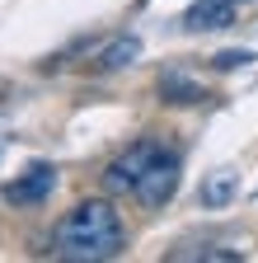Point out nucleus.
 <instances>
[{
  "instance_id": "f257e3e1",
  "label": "nucleus",
  "mask_w": 258,
  "mask_h": 263,
  "mask_svg": "<svg viewBox=\"0 0 258 263\" xmlns=\"http://www.w3.org/2000/svg\"><path fill=\"white\" fill-rule=\"evenodd\" d=\"M56 258L71 263H99V258H117L122 254V221L108 202H80L66 221L56 226Z\"/></svg>"
},
{
  "instance_id": "f03ea898",
  "label": "nucleus",
  "mask_w": 258,
  "mask_h": 263,
  "mask_svg": "<svg viewBox=\"0 0 258 263\" xmlns=\"http://www.w3.org/2000/svg\"><path fill=\"white\" fill-rule=\"evenodd\" d=\"M174 188H178V160L169 155V151H160L155 160H150V170L136 179V202L141 207H165L169 197H174Z\"/></svg>"
},
{
  "instance_id": "7ed1b4c3",
  "label": "nucleus",
  "mask_w": 258,
  "mask_h": 263,
  "mask_svg": "<svg viewBox=\"0 0 258 263\" xmlns=\"http://www.w3.org/2000/svg\"><path fill=\"white\" fill-rule=\"evenodd\" d=\"M160 151H165V146H155V141H136L127 155H117V160L108 164V174H104V179H108V188H113V193H132V188H136V179L150 170V160H155Z\"/></svg>"
},
{
  "instance_id": "20e7f679",
  "label": "nucleus",
  "mask_w": 258,
  "mask_h": 263,
  "mask_svg": "<svg viewBox=\"0 0 258 263\" xmlns=\"http://www.w3.org/2000/svg\"><path fill=\"white\" fill-rule=\"evenodd\" d=\"M52 183H56V170H52V164H33L24 179H14V183L5 188V202H14V207H33V202H43V197L52 193Z\"/></svg>"
},
{
  "instance_id": "39448f33",
  "label": "nucleus",
  "mask_w": 258,
  "mask_h": 263,
  "mask_svg": "<svg viewBox=\"0 0 258 263\" xmlns=\"http://www.w3.org/2000/svg\"><path fill=\"white\" fill-rule=\"evenodd\" d=\"M188 28H225V24H235V5L230 0H197V5L188 10V19H183Z\"/></svg>"
},
{
  "instance_id": "423d86ee",
  "label": "nucleus",
  "mask_w": 258,
  "mask_h": 263,
  "mask_svg": "<svg viewBox=\"0 0 258 263\" xmlns=\"http://www.w3.org/2000/svg\"><path fill=\"white\" fill-rule=\"evenodd\" d=\"M136 57H141V43H136V38H117V43L99 57V66H104V71H122V66H132Z\"/></svg>"
},
{
  "instance_id": "0eeeda50",
  "label": "nucleus",
  "mask_w": 258,
  "mask_h": 263,
  "mask_svg": "<svg viewBox=\"0 0 258 263\" xmlns=\"http://www.w3.org/2000/svg\"><path fill=\"white\" fill-rule=\"evenodd\" d=\"M230 197H235V174H230V170H221L216 179H207V188H202V202L221 207V202H230Z\"/></svg>"
},
{
  "instance_id": "6e6552de",
  "label": "nucleus",
  "mask_w": 258,
  "mask_h": 263,
  "mask_svg": "<svg viewBox=\"0 0 258 263\" xmlns=\"http://www.w3.org/2000/svg\"><path fill=\"white\" fill-rule=\"evenodd\" d=\"M160 89H165V94H183V104H192V99H202V89H197V85H188V80H165Z\"/></svg>"
},
{
  "instance_id": "1a4fd4ad",
  "label": "nucleus",
  "mask_w": 258,
  "mask_h": 263,
  "mask_svg": "<svg viewBox=\"0 0 258 263\" xmlns=\"http://www.w3.org/2000/svg\"><path fill=\"white\" fill-rule=\"evenodd\" d=\"M240 61H249V52H221V57H216L221 71H230V66H240Z\"/></svg>"
}]
</instances>
